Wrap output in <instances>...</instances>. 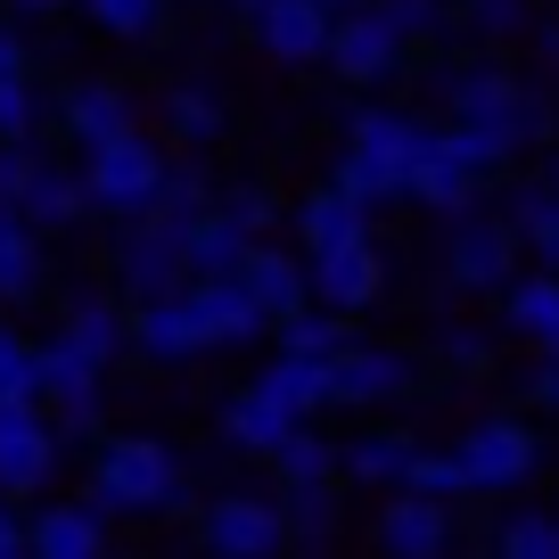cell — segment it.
Instances as JSON below:
<instances>
[{
	"label": "cell",
	"mask_w": 559,
	"mask_h": 559,
	"mask_svg": "<svg viewBox=\"0 0 559 559\" xmlns=\"http://www.w3.org/2000/svg\"><path fill=\"white\" fill-rule=\"evenodd\" d=\"M247 25H255V41H263L272 67H321V58H330L337 9H330V0H263Z\"/></svg>",
	"instance_id": "14"
},
{
	"label": "cell",
	"mask_w": 559,
	"mask_h": 559,
	"mask_svg": "<svg viewBox=\"0 0 559 559\" xmlns=\"http://www.w3.org/2000/svg\"><path fill=\"white\" fill-rule=\"evenodd\" d=\"M288 428H297V412H288V403H280V395H263V386H255V379H247V386H239V395H230V403H223V437H230V444H239V453H255V461H263V453H272V444H280V437H288Z\"/></svg>",
	"instance_id": "25"
},
{
	"label": "cell",
	"mask_w": 559,
	"mask_h": 559,
	"mask_svg": "<svg viewBox=\"0 0 559 559\" xmlns=\"http://www.w3.org/2000/svg\"><path fill=\"white\" fill-rule=\"evenodd\" d=\"M58 330H67L83 354H99L107 370H116V354L132 346V313H123V297H83L67 321H58Z\"/></svg>",
	"instance_id": "32"
},
{
	"label": "cell",
	"mask_w": 559,
	"mask_h": 559,
	"mask_svg": "<svg viewBox=\"0 0 559 559\" xmlns=\"http://www.w3.org/2000/svg\"><path fill=\"white\" fill-rule=\"evenodd\" d=\"M330 9H354V0H330Z\"/></svg>",
	"instance_id": "55"
},
{
	"label": "cell",
	"mask_w": 559,
	"mask_h": 559,
	"mask_svg": "<svg viewBox=\"0 0 559 559\" xmlns=\"http://www.w3.org/2000/svg\"><path fill=\"white\" fill-rule=\"evenodd\" d=\"M444 123H453L486 165H510L519 148H535V140L551 132V107L510 67H461V74H444Z\"/></svg>",
	"instance_id": "1"
},
{
	"label": "cell",
	"mask_w": 559,
	"mask_h": 559,
	"mask_svg": "<svg viewBox=\"0 0 559 559\" xmlns=\"http://www.w3.org/2000/svg\"><path fill=\"white\" fill-rule=\"evenodd\" d=\"M543 354H559V330H551V337H543Z\"/></svg>",
	"instance_id": "54"
},
{
	"label": "cell",
	"mask_w": 559,
	"mask_h": 559,
	"mask_svg": "<svg viewBox=\"0 0 559 559\" xmlns=\"http://www.w3.org/2000/svg\"><path fill=\"white\" fill-rule=\"evenodd\" d=\"M469 25L477 34H526L535 17H526V0H469Z\"/></svg>",
	"instance_id": "46"
},
{
	"label": "cell",
	"mask_w": 559,
	"mask_h": 559,
	"mask_svg": "<svg viewBox=\"0 0 559 559\" xmlns=\"http://www.w3.org/2000/svg\"><path fill=\"white\" fill-rule=\"evenodd\" d=\"M453 9H469V0H453Z\"/></svg>",
	"instance_id": "56"
},
{
	"label": "cell",
	"mask_w": 559,
	"mask_h": 559,
	"mask_svg": "<svg viewBox=\"0 0 559 559\" xmlns=\"http://www.w3.org/2000/svg\"><path fill=\"white\" fill-rule=\"evenodd\" d=\"M297 239H305V255L346 247V239H370V206H362L354 190H337V181H321V190L297 206Z\"/></svg>",
	"instance_id": "22"
},
{
	"label": "cell",
	"mask_w": 559,
	"mask_h": 559,
	"mask_svg": "<svg viewBox=\"0 0 559 559\" xmlns=\"http://www.w3.org/2000/svg\"><path fill=\"white\" fill-rule=\"evenodd\" d=\"M526 50H535V67L559 74V25H526Z\"/></svg>",
	"instance_id": "49"
},
{
	"label": "cell",
	"mask_w": 559,
	"mask_h": 559,
	"mask_svg": "<svg viewBox=\"0 0 559 559\" xmlns=\"http://www.w3.org/2000/svg\"><path fill=\"white\" fill-rule=\"evenodd\" d=\"M493 165L477 157L469 140L453 132V123H428V148H419V165H412V206H428V214H461V206H477V181H486Z\"/></svg>",
	"instance_id": "11"
},
{
	"label": "cell",
	"mask_w": 559,
	"mask_h": 559,
	"mask_svg": "<svg viewBox=\"0 0 559 559\" xmlns=\"http://www.w3.org/2000/svg\"><path fill=\"white\" fill-rule=\"evenodd\" d=\"M123 313H132V354H148V362H190V354H206V337H198L181 288L157 297V305H123Z\"/></svg>",
	"instance_id": "21"
},
{
	"label": "cell",
	"mask_w": 559,
	"mask_h": 559,
	"mask_svg": "<svg viewBox=\"0 0 559 559\" xmlns=\"http://www.w3.org/2000/svg\"><path fill=\"white\" fill-rule=\"evenodd\" d=\"M17 17H58V9H74V0H9Z\"/></svg>",
	"instance_id": "51"
},
{
	"label": "cell",
	"mask_w": 559,
	"mask_h": 559,
	"mask_svg": "<svg viewBox=\"0 0 559 559\" xmlns=\"http://www.w3.org/2000/svg\"><path fill=\"white\" fill-rule=\"evenodd\" d=\"M263 461H272L280 493H288V486H337V444H330V437H313L305 419H297V428H288V437H280Z\"/></svg>",
	"instance_id": "31"
},
{
	"label": "cell",
	"mask_w": 559,
	"mask_h": 559,
	"mask_svg": "<svg viewBox=\"0 0 559 559\" xmlns=\"http://www.w3.org/2000/svg\"><path fill=\"white\" fill-rule=\"evenodd\" d=\"M280 510H288V543H330L337 535V493L330 486H288Z\"/></svg>",
	"instance_id": "38"
},
{
	"label": "cell",
	"mask_w": 559,
	"mask_h": 559,
	"mask_svg": "<svg viewBox=\"0 0 559 559\" xmlns=\"http://www.w3.org/2000/svg\"><path fill=\"white\" fill-rule=\"evenodd\" d=\"M165 148L148 132H116V140H99V148H83V190H91V214H148L157 206V181H165Z\"/></svg>",
	"instance_id": "5"
},
{
	"label": "cell",
	"mask_w": 559,
	"mask_h": 559,
	"mask_svg": "<svg viewBox=\"0 0 559 559\" xmlns=\"http://www.w3.org/2000/svg\"><path fill=\"white\" fill-rule=\"evenodd\" d=\"M255 386H263V395H280L297 419L330 412V362H321V354H288V346H280L272 362L255 370Z\"/></svg>",
	"instance_id": "27"
},
{
	"label": "cell",
	"mask_w": 559,
	"mask_h": 559,
	"mask_svg": "<svg viewBox=\"0 0 559 559\" xmlns=\"http://www.w3.org/2000/svg\"><path fill=\"white\" fill-rule=\"evenodd\" d=\"M461 477H469V493H519L535 486V469L551 461V437H543L535 419L502 412V419H477V428H461Z\"/></svg>",
	"instance_id": "6"
},
{
	"label": "cell",
	"mask_w": 559,
	"mask_h": 559,
	"mask_svg": "<svg viewBox=\"0 0 559 559\" xmlns=\"http://www.w3.org/2000/svg\"><path fill=\"white\" fill-rule=\"evenodd\" d=\"M50 116H58V99H50V91H41L25 67H17V74H0V140H34Z\"/></svg>",
	"instance_id": "34"
},
{
	"label": "cell",
	"mask_w": 559,
	"mask_h": 559,
	"mask_svg": "<svg viewBox=\"0 0 559 559\" xmlns=\"http://www.w3.org/2000/svg\"><path fill=\"white\" fill-rule=\"evenodd\" d=\"M526 403H535L543 419H559V354L535 346V362H526Z\"/></svg>",
	"instance_id": "45"
},
{
	"label": "cell",
	"mask_w": 559,
	"mask_h": 559,
	"mask_svg": "<svg viewBox=\"0 0 559 559\" xmlns=\"http://www.w3.org/2000/svg\"><path fill=\"white\" fill-rule=\"evenodd\" d=\"M157 123H165V140H181V148H214V140H223V99H214L206 83H174L157 99Z\"/></svg>",
	"instance_id": "30"
},
{
	"label": "cell",
	"mask_w": 559,
	"mask_h": 559,
	"mask_svg": "<svg viewBox=\"0 0 559 559\" xmlns=\"http://www.w3.org/2000/svg\"><path fill=\"white\" fill-rule=\"evenodd\" d=\"M502 551L510 559H559V510H519L502 526Z\"/></svg>",
	"instance_id": "41"
},
{
	"label": "cell",
	"mask_w": 559,
	"mask_h": 559,
	"mask_svg": "<svg viewBox=\"0 0 559 559\" xmlns=\"http://www.w3.org/2000/svg\"><path fill=\"white\" fill-rule=\"evenodd\" d=\"M437 346L453 354V362H486V337L477 330H437Z\"/></svg>",
	"instance_id": "48"
},
{
	"label": "cell",
	"mask_w": 559,
	"mask_h": 559,
	"mask_svg": "<svg viewBox=\"0 0 559 559\" xmlns=\"http://www.w3.org/2000/svg\"><path fill=\"white\" fill-rule=\"evenodd\" d=\"M181 305H190V321H198V337H206V354H214V346H247V337L272 330V321H263V305L247 297V280H239V272H190V280H181Z\"/></svg>",
	"instance_id": "13"
},
{
	"label": "cell",
	"mask_w": 559,
	"mask_h": 559,
	"mask_svg": "<svg viewBox=\"0 0 559 559\" xmlns=\"http://www.w3.org/2000/svg\"><path fill=\"white\" fill-rule=\"evenodd\" d=\"M403 50H412V41L395 34V17H386L379 0H354V9H337L330 58H321V67H337V83L370 91V83H386V74L403 67Z\"/></svg>",
	"instance_id": "10"
},
{
	"label": "cell",
	"mask_w": 559,
	"mask_h": 559,
	"mask_svg": "<svg viewBox=\"0 0 559 559\" xmlns=\"http://www.w3.org/2000/svg\"><path fill=\"white\" fill-rule=\"evenodd\" d=\"M386 17H395V34L403 41H437L444 34V9H453V0H379Z\"/></svg>",
	"instance_id": "43"
},
{
	"label": "cell",
	"mask_w": 559,
	"mask_h": 559,
	"mask_svg": "<svg viewBox=\"0 0 559 559\" xmlns=\"http://www.w3.org/2000/svg\"><path fill=\"white\" fill-rule=\"evenodd\" d=\"M198 543L223 559H272L288 551V510L272 493H214L206 519H198Z\"/></svg>",
	"instance_id": "12"
},
{
	"label": "cell",
	"mask_w": 559,
	"mask_h": 559,
	"mask_svg": "<svg viewBox=\"0 0 559 559\" xmlns=\"http://www.w3.org/2000/svg\"><path fill=\"white\" fill-rule=\"evenodd\" d=\"M214 206H223L230 223H247V230H255V239H263V230L280 223V198L263 190V181H239V190H223V198H214Z\"/></svg>",
	"instance_id": "42"
},
{
	"label": "cell",
	"mask_w": 559,
	"mask_h": 559,
	"mask_svg": "<svg viewBox=\"0 0 559 559\" xmlns=\"http://www.w3.org/2000/svg\"><path fill=\"white\" fill-rule=\"evenodd\" d=\"M444 272H453V288H469V297H502L510 280H519V230H510V214H444Z\"/></svg>",
	"instance_id": "7"
},
{
	"label": "cell",
	"mask_w": 559,
	"mask_h": 559,
	"mask_svg": "<svg viewBox=\"0 0 559 559\" xmlns=\"http://www.w3.org/2000/svg\"><path fill=\"white\" fill-rule=\"evenodd\" d=\"M198 206H214L206 174H198L190 157H181V165H165V181H157V206H148V214H165V223H181V214H198Z\"/></svg>",
	"instance_id": "40"
},
{
	"label": "cell",
	"mask_w": 559,
	"mask_h": 559,
	"mask_svg": "<svg viewBox=\"0 0 559 559\" xmlns=\"http://www.w3.org/2000/svg\"><path fill=\"white\" fill-rule=\"evenodd\" d=\"M41 272H50V263H41V230L0 198V305H25L41 288Z\"/></svg>",
	"instance_id": "28"
},
{
	"label": "cell",
	"mask_w": 559,
	"mask_h": 559,
	"mask_svg": "<svg viewBox=\"0 0 559 559\" xmlns=\"http://www.w3.org/2000/svg\"><path fill=\"white\" fill-rule=\"evenodd\" d=\"M419 148H428V123H419L412 107H362V116L346 123V148H337L330 181L354 190L370 214H379V206H395V198L412 190Z\"/></svg>",
	"instance_id": "2"
},
{
	"label": "cell",
	"mask_w": 559,
	"mask_h": 559,
	"mask_svg": "<svg viewBox=\"0 0 559 559\" xmlns=\"http://www.w3.org/2000/svg\"><path fill=\"white\" fill-rule=\"evenodd\" d=\"M510 230H519V247L535 263H551V272H559V198L543 190V181H526V190L510 198Z\"/></svg>",
	"instance_id": "33"
},
{
	"label": "cell",
	"mask_w": 559,
	"mask_h": 559,
	"mask_svg": "<svg viewBox=\"0 0 559 559\" xmlns=\"http://www.w3.org/2000/svg\"><path fill=\"white\" fill-rule=\"evenodd\" d=\"M502 330H519L526 346H543V337L559 330V272L551 263H535V272H519L502 288Z\"/></svg>",
	"instance_id": "29"
},
{
	"label": "cell",
	"mask_w": 559,
	"mask_h": 559,
	"mask_svg": "<svg viewBox=\"0 0 559 559\" xmlns=\"http://www.w3.org/2000/svg\"><path fill=\"white\" fill-rule=\"evenodd\" d=\"M305 272H313V305H337V313H370L386 288V263L370 239H346V247H321V255H305Z\"/></svg>",
	"instance_id": "17"
},
{
	"label": "cell",
	"mask_w": 559,
	"mask_h": 559,
	"mask_svg": "<svg viewBox=\"0 0 559 559\" xmlns=\"http://www.w3.org/2000/svg\"><path fill=\"white\" fill-rule=\"evenodd\" d=\"M255 247V230L230 223L223 206H198L181 214V255H190V272H239V255Z\"/></svg>",
	"instance_id": "26"
},
{
	"label": "cell",
	"mask_w": 559,
	"mask_h": 559,
	"mask_svg": "<svg viewBox=\"0 0 559 559\" xmlns=\"http://www.w3.org/2000/svg\"><path fill=\"white\" fill-rule=\"evenodd\" d=\"M58 453H67V437H58L50 403H0V493L34 502L58 477Z\"/></svg>",
	"instance_id": "9"
},
{
	"label": "cell",
	"mask_w": 559,
	"mask_h": 559,
	"mask_svg": "<svg viewBox=\"0 0 559 559\" xmlns=\"http://www.w3.org/2000/svg\"><path fill=\"white\" fill-rule=\"evenodd\" d=\"M239 280H247V297L263 305V321H272V330L297 313V305H313V272H305L297 247H280V239H255V247H247V255H239Z\"/></svg>",
	"instance_id": "18"
},
{
	"label": "cell",
	"mask_w": 559,
	"mask_h": 559,
	"mask_svg": "<svg viewBox=\"0 0 559 559\" xmlns=\"http://www.w3.org/2000/svg\"><path fill=\"white\" fill-rule=\"evenodd\" d=\"M223 9H230V17H255V9H263V0H223Z\"/></svg>",
	"instance_id": "52"
},
{
	"label": "cell",
	"mask_w": 559,
	"mask_h": 559,
	"mask_svg": "<svg viewBox=\"0 0 559 559\" xmlns=\"http://www.w3.org/2000/svg\"><path fill=\"white\" fill-rule=\"evenodd\" d=\"M17 67H25V41H17V25L0 17V74H17Z\"/></svg>",
	"instance_id": "50"
},
{
	"label": "cell",
	"mask_w": 559,
	"mask_h": 559,
	"mask_svg": "<svg viewBox=\"0 0 559 559\" xmlns=\"http://www.w3.org/2000/svg\"><path fill=\"white\" fill-rule=\"evenodd\" d=\"M58 123H67L74 148H99V140L132 132L140 107H132V91H123V83H74V91H58Z\"/></svg>",
	"instance_id": "19"
},
{
	"label": "cell",
	"mask_w": 559,
	"mask_h": 559,
	"mask_svg": "<svg viewBox=\"0 0 559 559\" xmlns=\"http://www.w3.org/2000/svg\"><path fill=\"white\" fill-rule=\"evenodd\" d=\"M403 486H412V493H437V502H461V493H469V477H461V453H453V444H444V453H428V444H419Z\"/></svg>",
	"instance_id": "39"
},
{
	"label": "cell",
	"mask_w": 559,
	"mask_h": 559,
	"mask_svg": "<svg viewBox=\"0 0 559 559\" xmlns=\"http://www.w3.org/2000/svg\"><path fill=\"white\" fill-rule=\"evenodd\" d=\"M403 386H412V354H395V346H354L346 337L330 354V403H346V412H379Z\"/></svg>",
	"instance_id": "15"
},
{
	"label": "cell",
	"mask_w": 559,
	"mask_h": 559,
	"mask_svg": "<svg viewBox=\"0 0 559 559\" xmlns=\"http://www.w3.org/2000/svg\"><path fill=\"white\" fill-rule=\"evenodd\" d=\"M41 174V148L34 140H0V198H9V206H17L25 198V181Z\"/></svg>",
	"instance_id": "44"
},
{
	"label": "cell",
	"mask_w": 559,
	"mask_h": 559,
	"mask_svg": "<svg viewBox=\"0 0 559 559\" xmlns=\"http://www.w3.org/2000/svg\"><path fill=\"white\" fill-rule=\"evenodd\" d=\"M99 379H107V362L83 354L67 330L41 337V403H50V419H58L67 444H83L91 428H99Z\"/></svg>",
	"instance_id": "8"
},
{
	"label": "cell",
	"mask_w": 559,
	"mask_h": 559,
	"mask_svg": "<svg viewBox=\"0 0 559 559\" xmlns=\"http://www.w3.org/2000/svg\"><path fill=\"white\" fill-rule=\"evenodd\" d=\"M280 346H288V354H321V362H330V354L346 346V313H337V305H297V313L280 321Z\"/></svg>",
	"instance_id": "36"
},
{
	"label": "cell",
	"mask_w": 559,
	"mask_h": 559,
	"mask_svg": "<svg viewBox=\"0 0 559 559\" xmlns=\"http://www.w3.org/2000/svg\"><path fill=\"white\" fill-rule=\"evenodd\" d=\"M107 280H116L123 305H157L190 280V255H181V223L165 214H123V230L107 239Z\"/></svg>",
	"instance_id": "4"
},
{
	"label": "cell",
	"mask_w": 559,
	"mask_h": 559,
	"mask_svg": "<svg viewBox=\"0 0 559 559\" xmlns=\"http://www.w3.org/2000/svg\"><path fill=\"white\" fill-rule=\"evenodd\" d=\"M0 403H41V337H17V321H0Z\"/></svg>",
	"instance_id": "35"
},
{
	"label": "cell",
	"mask_w": 559,
	"mask_h": 559,
	"mask_svg": "<svg viewBox=\"0 0 559 559\" xmlns=\"http://www.w3.org/2000/svg\"><path fill=\"white\" fill-rule=\"evenodd\" d=\"M74 9H83L99 34H116V41H148V34L165 25V9H174V0H74Z\"/></svg>",
	"instance_id": "37"
},
{
	"label": "cell",
	"mask_w": 559,
	"mask_h": 559,
	"mask_svg": "<svg viewBox=\"0 0 559 559\" xmlns=\"http://www.w3.org/2000/svg\"><path fill=\"white\" fill-rule=\"evenodd\" d=\"M412 453H419L412 437L379 428V437H354V444H337V477H346V486H370V493H395L403 477H412Z\"/></svg>",
	"instance_id": "23"
},
{
	"label": "cell",
	"mask_w": 559,
	"mask_h": 559,
	"mask_svg": "<svg viewBox=\"0 0 559 559\" xmlns=\"http://www.w3.org/2000/svg\"><path fill=\"white\" fill-rule=\"evenodd\" d=\"M25 551V519H17V493H0V559Z\"/></svg>",
	"instance_id": "47"
},
{
	"label": "cell",
	"mask_w": 559,
	"mask_h": 559,
	"mask_svg": "<svg viewBox=\"0 0 559 559\" xmlns=\"http://www.w3.org/2000/svg\"><path fill=\"white\" fill-rule=\"evenodd\" d=\"M370 535H379V551H386V559H437V551H453V502L395 486Z\"/></svg>",
	"instance_id": "16"
},
{
	"label": "cell",
	"mask_w": 559,
	"mask_h": 559,
	"mask_svg": "<svg viewBox=\"0 0 559 559\" xmlns=\"http://www.w3.org/2000/svg\"><path fill=\"white\" fill-rule=\"evenodd\" d=\"M17 214H25V223H34V230H67V223H83V214H91L83 165H50V157H41V174L25 181Z\"/></svg>",
	"instance_id": "24"
},
{
	"label": "cell",
	"mask_w": 559,
	"mask_h": 559,
	"mask_svg": "<svg viewBox=\"0 0 559 559\" xmlns=\"http://www.w3.org/2000/svg\"><path fill=\"white\" fill-rule=\"evenodd\" d=\"M543 190H551V198H559V157H551V165H543Z\"/></svg>",
	"instance_id": "53"
},
{
	"label": "cell",
	"mask_w": 559,
	"mask_h": 559,
	"mask_svg": "<svg viewBox=\"0 0 559 559\" xmlns=\"http://www.w3.org/2000/svg\"><path fill=\"white\" fill-rule=\"evenodd\" d=\"M91 502L107 519H165L181 502V461L165 437H107L91 461Z\"/></svg>",
	"instance_id": "3"
},
{
	"label": "cell",
	"mask_w": 559,
	"mask_h": 559,
	"mask_svg": "<svg viewBox=\"0 0 559 559\" xmlns=\"http://www.w3.org/2000/svg\"><path fill=\"white\" fill-rule=\"evenodd\" d=\"M25 551H41V559H99L107 551V510L99 502H50L41 519H25Z\"/></svg>",
	"instance_id": "20"
}]
</instances>
